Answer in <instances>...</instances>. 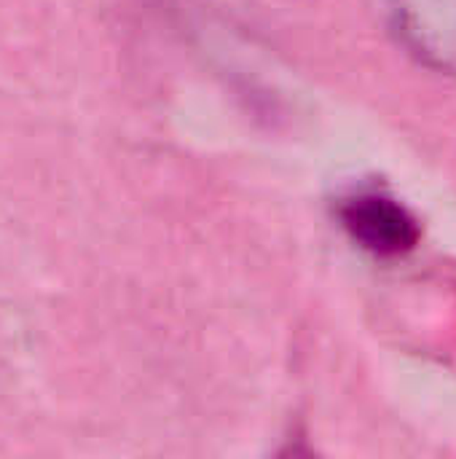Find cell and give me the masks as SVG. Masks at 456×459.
<instances>
[{
  "label": "cell",
  "instance_id": "6da1fadb",
  "mask_svg": "<svg viewBox=\"0 0 456 459\" xmlns=\"http://www.w3.org/2000/svg\"><path fill=\"white\" fill-rule=\"evenodd\" d=\"M336 221L355 245L379 258L409 255L422 239L417 215L379 186H360L341 196L336 204Z\"/></svg>",
  "mask_w": 456,
  "mask_h": 459
},
{
  "label": "cell",
  "instance_id": "7a4b0ae2",
  "mask_svg": "<svg viewBox=\"0 0 456 459\" xmlns=\"http://www.w3.org/2000/svg\"><path fill=\"white\" fill-rule=\"evenodd\" d=\"M392 19L419 62L456 75V0H392Z\"/></svg>",
  "mask_w": 456,
  "mask_h": 459
}]
</instances>
